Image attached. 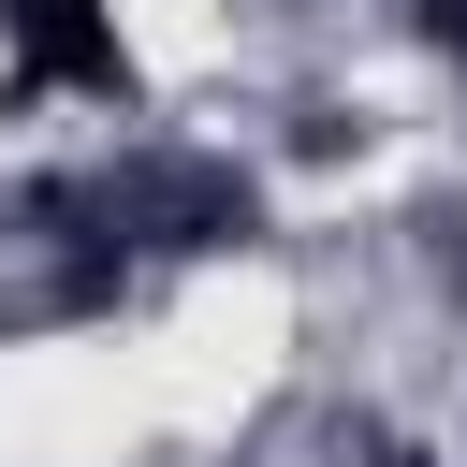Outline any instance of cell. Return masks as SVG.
<instances>
[{
	"instance_id": "2",
	"label": "cell",
	"mask_w": 467,
	"mask_h": 467,
	"mask_svg": "<svg viewBox=\"0 0 467 467\" xmlns=\"http://www.w3.org/2000/svg\"><path fill=\"white\" fill-rule=\"evenodd\" d=\"M423 29H438V44H452V58H467V0H423Z\"/></svg>"
},
{
	"instance_id": "1",
	"label": "cell",
	"mask_w": 467,
	"mask_h": 467,
	"mask_svg": "<svg viewBox=\"0 0 467 467\" xmlns=\"http://www.w3.org/2000/svg\"><path fill=\"white\" fill-rule=\"evenodd\" d=\"M0 44H15V88H88V102L131 88V44L102 0H0Z\"/></svg>"
}]
</instances>
